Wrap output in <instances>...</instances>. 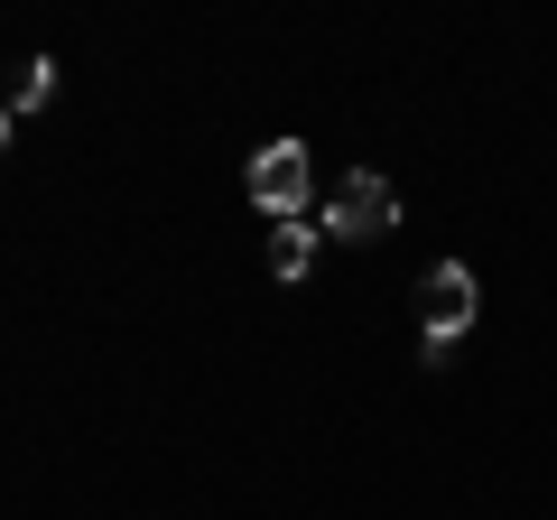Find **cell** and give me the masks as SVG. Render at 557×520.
<instances>
[{"label":"cell","mask_w":557,"mask_h":520,"mask_svg":"<svg viewBox=\"0 0 557 520\" xmlns=\"http://www.w3.org/2000/svg\"><path fill=\"white\" fill-rule=\"evenodd\" d=\"M474 307H483L474 270H465V260H437V270H428V288H418V317H428L418 354H428V362H446V354L465 344V325H474Z\"/></svg>","instance_id":"cell-1"},{"label":"cell","mask_w":557,"mask_h":520,"mask_svg":"<svg viewBox=\"0 0 557 520\" xmlns=\"http://www.w3.org/2000/svg\"><path fill=\"white\" fill-rule=\"evenodd\" d=\"M325 233H335V242H381V233H399V196H391V177L354 168V177L325 196Z\"/></svg>","instance_id":"cell-2"},{"label":"cell","mask_w":557,"mask_h":520,"mask_svg":"<svg viewBox=\"0 0 557 520\" xmlns=\"http://www.w3.org/2000/svg\"><path fill=\"white\" fill-rule=\"evenodd\" d=\"M307 196H317L307 140H270V149L251 159V205H260V214H278V223H298V214H307Z\"/></svg>","instance_id":"cell-3"},{"label":"cell","mask_w":557,"mask_h":520,"mask_svg":"<svg viewBox=\"0 0 557 520\" xmlns=\"http://www.w3.org/2000/svg\"><path fill=\"white\" fill-rule=\"evenodd\" d=\"M47 94H57V65H47V57H20V65L0 57V121H20V112H38Z\"/></svg>","instance_id":"cell-4"},{"label":"cell","mask_w":557,"mask_h":520,"mask_svg":"<svg viewBox=\"0 0 557 520\" xmlns=\"http://www.w3.org/2000/svg\"><path fill=\"white\" fill-rule=\"evenodd\" d=\"M317 270V223H278L270 233V280H307Z\"/></svg>","instance_id":"cell-5"},{"label":"cell","mask_w":557,"mask_h":520,"mask_svg":"<svg viewBox=\"0 0 557 520\" xmlns=\"http://www.w3.org/2000/svg\"><path fill=\"white\" fill-rule=\"evenodd\" d=\"M0 149H10V121H0Z\"/></svg>","instance_id":"cell-6"}]
</instances>
